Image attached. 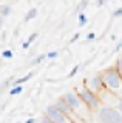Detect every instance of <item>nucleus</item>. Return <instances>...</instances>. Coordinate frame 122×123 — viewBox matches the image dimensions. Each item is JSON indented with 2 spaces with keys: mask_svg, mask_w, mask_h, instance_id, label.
Wrapping results in <instances>:
<instances>
[{
  "mask_svg": "<svg viewBox=\"0 0 122 123\" xmlns=\"http://www.w3.org/2000/svg\"><path fill=\"white\" fill-rule=\"evenodd\" d=\"M101 74H102V80H104L105 91L113 94L117 98H122V75L119 74L116 66L105 68Z\"/></svg>",
  "mask_w": 122,
  "mask_h": 123,
  "instance_id": "nucleus-1",
  "label": "nucleus"
},
{
  "mask_svg": "<svg viewBox=\"0 0 122 123\" xmlns=\"http://www.w3.org/2000/svg\"><path fill=\"white\" fill-rule=\"evenodd\" d=\"M77 95H79V98L82 100L83 106H85L87 109H90V111H97L99 108L102 106L101 97H99L97 94H94L93 91H90L87 86H82L81 89L77 91Z\"/></svg>",
  "mask_w": 122,
  "mask_h": 123,
  "instance_id": "nucleus-2",
  "label": "nucleus"
},
{
  "mask_svg": "<svg viewBox=\"0 0 122 123\" xmlns=\"http://www.w3.org/2000/svg\"><path fill=\"white\" fill-rule=\"evenodd\" d=\"M97 120L99 123H121L122 115L119 114V111L116 108L104 105L97 109Z\"/></svg>",
  "mask_w": 122,
  "mask_h": 123,
  "instance_id": "nucleus-3",
  "label": "nucleus"
},
{
  "mask_svg": "<svg viewBox=\"0 0 122 123\" xmlns=\"http://www.w3.org/2000/svg\"><path fill=\"white\" fill-rule=\"evenodd\" d=\"M45 115L54 123H73V120H70L62 111L57 109L56 105H48L45 108Z\"/></svg>",
  "mask_w": 122,
  "mask_h": 123,
  "instance_id": "nucleus-4",
  "label": "nucleus"
},
{
  "mask_svg": "<svg viewBox=\"0 0 122 123\" xmlns=\"http://www.w3.org/2000/svg\"><path fill=\"white\" fill-rule=\"evenodd\" d=\"M85 86L88 88L90 91H93L94 94H97L101 97V94L105 91V86H104V80H102V74L97 72V74L91 75L90 79L85 80Z\"/></svg>",
  "mask_w": 122,
  "mask_h": 123,
  "instance_id": "nucleus-5",
  "label": "nucleus"
},
{
  "mask_svg": "<svg viewBox=\"0 0 122 123\" xmlns=\"http://www.w3.org/2000/svg\"><path fill=\"white\" fill-rule=\"evenodd\" d=\"M63 98H65V102L71 106V109L76 112V115H81V109H82L83 103H82V100L79 98L77 92L76 91H68V92L63 94Z\"/></svg>",
  "mask_w": 122,
  "mask_h": 123,
  "instance_id": "nucleus-6",
  "label": "nucleus"
},
{
  "mask_svg": "<svg viewBox=\"0 0 122 123\" xmlns=\"http://www.w3.org/2000/svg\"><path fill=\"white\" fill-rule=\"evenodd\" d=\"M54 105H56L57 109H59V111H62V112L65 114L67 117L70 118V120H73V122L76 120V117H77V115H76V112H74L73 109H71V106H70V105H68V103L65 102L63 95H62V97H59V98L56 100V103H54Z\"/></svg>",
  "mask_w": 122,
  "mask_h": 123,
  "instance_id": "nucleus-7",
  "label": "nucleus"
},
{
  "mask_svg": "<svg viewBox=\"0 0 122 123\" xmlns=\"http://www.w3.org/2000/svg\"><path fill=\"white\" fill-rule=\"evenodd\" d=\"M34 74H36V72H28V74L26 75H22V77H19V79H16L14 80V83H13V86H17V85H23V83H26L28 82V80H31L33 77H34Z\"/></svg>",
  "mask_w": 122,
  "mask_h": 123,
  "instance_id": "nucleus-8",
  "label": "nucleus"
},
{
  "mask_svg": "<svg viewBox=\"0 0 122 123\" xmlns=\"http://www.w3.org/2000/svg\"><path fill=\"white\" fill-rule=\"evenodd\" d=\"M13 12V8H11L9 5H5V3H2L0 5V17H8V15Z\"/></svg>",
  "mask_w": 122,
  "mask_h": 123,
  "instance_id": "nucleus-9",
  "label": "nucleus"
},
{
  "mask_svg": "<svg viewBox=\"0 0 122 123\" xmlns=\"http://www.w3.org/2000/svg\"><path fill=\"white\" fill-rule=\"evenodd\" d=\"M14 80H16V79H14V77H9V79H6L5 82H3V85H2V86H0V94H2V92H5L6 89H8V88L11 89V86H13Z\"/></svg>",
  "mask_w": 122,
  "mask_h": 123,
  "instance_id": "nucleus-10",
  "label": "nucleus"
},
{
  "mask_svg": "<svg viewBox=\"0 0 122 123\" xmlns=\"http://www.w3.org/2000/svg\"><path fill=\"white\" fill-rule=\"evenodd\" d=\"M37 14H39V9H37V8H31L25 15V22H29V20H33V18H36Z\"/></svg>",
  "mask_w": 122,
  "mask_h": 123,
  "instance_id": "nucleus-11",
  "label": "nucleus"
},
{
  "mask_svg": "<svg viewBox=\"0 0 122 123\" xmlns=\"http://www.w3.org/2000/svg\"><path fill=\"white\" fill-rule=\"evenodd\" d=\"M37 37H39V32H33L31 36L28 37V40H26L25 43H23V49H28V48H29V45H31V43H33L34 40H36Z\"/></svg>",
  "mask_w": 122,
  "mask_h": 123,
  "instance_id": "nucleus-12",
  "label": "nucleus"
},
{
  "mask_svg": "<svg viewBox=\"0 0 122 123\" xmlns=\"http://www.w3.org/2000/svg\"><path fill=\"white\" fill-rule=\"evenodd\" d=\"M77 20H79V26H85L88 23V17H87L85 12H81L77 14Z\"/></svg>",
  "mask_w": 122,
  "mask_h": 123,
  "instance_id": "nucleus-13",
  "label": "nucleus"
},
{
  "mask_svg": "<svg viewBox=\"0 0 122 123\" xmlns=\"http://www.w3.org/2000/svg\"><path fill=\"white\" fill-rule=\"evenodd\" d=\"M22 91H23V86H22V85H17V86H11L9 94L11 95H19V94H22Z\"/></svg>",
  "mask_w": 122,
  "mask_h": 123,
  "instance_id": "nucleus-14",
  "label": "nucleus"
},
{
  "mask_svg": "<svg viewBox=\"0 0 122 123\" xmlns=\"http://www.w3.org/2000/svg\"><path fill=\"white\" fill-rule=\"evenodd\" d=\"M88 2H90V0H82V2L77 5V8H76V12H77V14L83 12V9H85V8L88 6Z\"/></svg>",
  "mask_w": 122,
  "mask_h": 123,
  "instance_id": "nucleus-15",
  "label": "nucleus"
},
{
  "mask_svg": "<svg viewBox=\"0 0 122 123\" xmlns=\"http://www.w3.org/2000/svg\"><path fill=\"white\" fill-rule=\"evenodd\" d=\"M45 59H47V55H45V54H42V55L36 57V59H34V60L31 62V66H37V65H39V63H42V62H43Z\"/></svg>",
  "mask_w": 122,
  "mask_h": 123,
  "instance_id": "nucleus-16",
  "label": "nucleus"
},
{
  "mask_svg": "<svg viewBox=\"0 0 122 123\" xmlns=\"http://www.w3.org/2000/svg\"><path fill=\"white\" fill-rule=\"evenodd\" d=\"M2 57H3V59H13V57H14V52H13V49H5V51H3L2 52Z\"/></svg>",
  "mask_w": 122,
  "mask_h": 123,
  "instance_id": "nucleus-17",
  "label": "nucleus"
},
{
  "mask_svg": "<svg viewBox=\"0 0 122 123\" xmlns=\"http://www.w3.org/2000/svg\"><path fill=\"white\" fill-rule=\"evenodd\" d=\"M114 66H116V69L119 71V74L122 75V54H121L119 57H117V60H116V65H114Z\"/></svg>",
  "mask_w": 122,
  "mask_h": 123,
  "instance_id": "nucleus-18",
  "label": "nucleus"
},
{
  "mask_svg": "<svg viewBox=\"0 0 122 123\" xmlns=\"http://www.w3.org/2000/svg\"><path fill=\"white\" fill-rule=\"evenodd\" d=\"M45 55H47V59H49V60H54V59L59 57V52H57V51H49V52L45 54Z\"/></svg>",
  "mask_w": 122,
  "mask_h": 123,
  "instance_id": "nucleus-19",
  "label": "nucleus"
},
{
  "mask_svg": "<svg viewBox=\"0 0 122 123\" xmlns=\"http://www.w3.org/2000/svg\"><path fill=\"white\" fill-rule=\"evenodd\" d=\"M79 68H81V65H76V66H74V68L70 71V74H68V79H73V77H74V75L79 72Z\"/></svg>",
  "mask_w": 122,
  "mask_h": 123,
  "instance_id": "nucleus-20",
  "label": "nucleus"
},
{
  "mask_svg": "<svg viewBox=\"0 0 122 123\" xmlns=\"http://www.w3.org/2000/svg\"><path fill=\"white\" fill-rule=\"evenodd\" d=\"M113 17H114V18H117V17H122V6H121V8H117V9H114V12H113Z\"/></svg>",
  "mask_w": 122,
  "mask_h": 123,
  "instance_id": "nucleus-21",
  "label": "nucleus"
},
{
  "mask_svg": "<svg viewBox=\"0 0 122 123\" xmlns=\"http://www.w3.org/2000/svg\"><path fill=\"white\" fill-rule=\"evenodd\" d=\"M116 109L119 111V114L122 115V98H117V102H116Z\"/></svg>",
  "mask_w": 122,
  "mask_h": 123,
  "instance_id": "nucleus-22",
  "label": "nucleus"
},
{
  "mask_svg": "<svg viewBox=\"0 0 122 123\" xmlns=\"http://www.w3.org/2000/svg\"><path fill=\"white\" fill-rule=\"evenodd\" d=\"M94 38H96V34H94V32H90V34H87V42H93Z\"/></svg>",
  "mask_w": 122,
  "mask_h": 123,
  "instance_id": "nucleus-23",
  "label": "nucleus"
},
{
  "mask_svg": "<svg viewBox=\"0 0 122 123\" xmlns=\"http://www.w3.org/2000/svg\"><path fill=\"white\" fill-rule=\"evenodd\" d=\"M79 37H81V34H79V32H76L74 36L71 37V40H70V42H71V43H74V42H77V40H79Z\"/></svg>",
  "mask_w": 122,
  "mask_h": 123,
  "instance_id": "nucleus-24",
  "label": "nucleus"
},
{
  "mask_svg": "<svg viewBox=\"0 0 122 123\" xmlns=\"http://www.w3.org/2000/svg\"><path fill=\"white\" fill-rule=\"evenodd\" d=\"M40 123H54V122H51V120L47 117V115H43V117L40 118Z\"/></svg>",
  "mask_w": 122,
  "mask_h": 123,
  "instance_id": "nucleus-25",
  "label": "nucleus"
},
{
  "mask_svg": "<svg viewBox=\"0 0 122 123\" xmlns=\"http://www.w3.org/2000/svg\"><path fill=\"white\" fill-rule=\"evenodd\" d=\"M114 51H122V40L116 45V49H114Z\"/></svg>",
  "mask_w": 122,
  "mask_h": 123,
  "instance_id": "nucleus-26",
  "label": "nucleus"
},
{
  "mask_svg": "<svg viewBox=\"0 0 122 123\" xmlns=\"http://www.w3.org/2000/svg\"><path fill=\"white\" fill-rule=\"evenodd\" d=\"M105 3H107V0H97L96 5H97V6H102V5H105Z\"/></svg>",
  "mask_w": 122,
  "mask_h": 123,
  "instance_id": "nucleus-27",
  "label": "nucleus"
},
{
  "mask_svg": "<svg viewBox=\"0 0 122 123\" xmlns=\"http://www.w3.org/2000/svg\"><path fill=\"white\" fill-rule=\"evenodd\" d=\"M23 123H36V118H33V117H31V118H28V120H25Z\"/></svg>",
  "mask_w": 122,
  "mask_h": 123,
  "instance_id": "nucleus-28",
  "label": "nucleus"
},
{
  "mask_svg": "<svg viewBox=\"0 0 122 123\" xmlns=\"http://www.w3.org/2000/svg\"><path fill=\"white\" fill-rule=\"evenodd\" d=\"M2 26H3V17H0V29H2Z\"/></svg>",
  "mask_w": 122,
  "mask_h": 123,
  "instance_id": "nucleus-29",
  "label": "nucleus"
},
{
  "mask_svg": "<svg viewBox=\"0 0 122 123\" xmlns=\"http://www.w3.org/2000/svg\"><path fill=\"white\" fill-rule=\"evenodd\" d=\"M121 123H122V122H121Z\"/></svg>",
  "mask_w": 122,
  "mask_h": 123,
  "instance_id": "nucleus-30",
  "label": "nucleus"
}]
</instances>
